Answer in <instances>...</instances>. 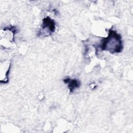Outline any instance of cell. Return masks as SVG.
Masks as SVG:
<instances>
[{
    "label": "cell",
    "instance_id": "cell-1",
    "mask_svg": "<svg viewBox=\"0 0 133 133\" xmlns=\"http://www.w3.org/2000/svg\"><path fill=\"white\" fill-rule=\"evenodd\" d=\"M100 48L102 50H107L111 54L121 52L123 45L121 35L115 30H109L108 36L102 40Z\"/></svg>",
    "mask_w": 133,
    "mask_h": 133
},
{
    "label": "cell",
    "instance_id": "cell-3",
    "mask_svg": "<svg viewBox=\"0 0 133 133\" xmlns=\"http://www.w3.org/2000/svg\"><path fill=\"white\" fill-rule=\"evenodd\" d=\"M63 82L68 84L70 92H73L75 89L78 88L81 84L80 82L78 80L76 79H71L69 77L64 78Z\"/></svg>",
    "mask_w": 133,
    "mask_h": 133
},
{
    "label": "cell",
    "instance_id": "cell-2",
    "mask_svg": "<svg viewBox=\"0 0 133 133\" xmlns=\"http://www.w3.org/2000/svg\"><path fill=\"white\" fill-rule=\"evenodd\" d=\"M42 32L41 34H44L45 35H50L55 30V22L49 17L43 19L42 24Z\"/></svg>",
    "mask_w": 133,
    "mask_h": 133
}]
</instances>
